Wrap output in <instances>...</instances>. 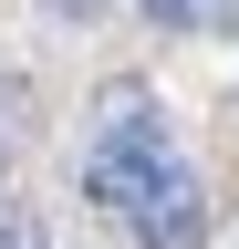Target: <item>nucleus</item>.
Returning <instances> with one entry per match:
<instances>
[{
  "mask_svg": "<svg viewBox=\"0 0 239 249\" xmlns=\"http://www.w3.org/2000/svg\"><path fill=\"white\" fill-rule=\"evenodd\" d=\"M125 229H135L146 249H198V177L177 166V156H166V177L135 197V218H125Z\"/></svg>",
  "mask_w": 239,
  "mask_h": 249,
  "instance_id": "nucleus-2",
  "label": "nucleus"
},
{
  "mask_svg": "<svg viewBox=\"0 0 239 249\" xmlns=\"http://www.w3.org/2000/svg\"><path fill=\"white\" fill-rule=\"evenodd\" d=\"M0 249H42V239H32V229H21V218H0Z\"/></svg>",
  "mask_w": 239,
  "mask_h": 249,
  "instance_id": "nucleus-5",
  "label": "nucleus"
},
{
  "mask_svg": "<svg viewBox=\"0 0 239 249\" xmlns=\"http://www.w3.org/2000/svg\"><path fill=\"white\" fill-rule=\"evenodd\" d=\"M135 11H146V21H156V31H177V21H198V11H208V0H135Z\"/></svg>",
  "mask_w": 239,
  "mask_h": 249,
  "instance_id": "nucleus-4",
  "label": "nucleus"
},
{
  "mask_svg": "<svg viewBox=\"0 0 239 249\" xmlns=\"http://www.w3.org/2000/svg\"><path fill=\"white\" fill-rule=\"evenodd\" d=\"M52 11H63V21H94V0H52Z\"/></svg>",
  "mask_w": 239,
  "mask_h": 249,
  "instance_id": "nucleus-6",
  "label": "nucleus"
},
{
  "mask_svg": "<svg viewBox=\"0 0 239 249\" xmlns=\"http://www.w3.org/2000/svg\"><path fill=\"white\" fill-rule=\"evenodd\" d=\"M94 135H114V145H166L156 93H146V83H104V93H94Z\"/></svg>",
  "mask_w": 239,
  "mask_h": 249,
  "instance_id": "nucleus-3",
  "label": "nucleus"
},
{
  "mask_svg": "<svg viewBox=\"0 0 239 249\" xmlns=\"http://www.w3.org/2000/svg\"><path fill=\"white\" fill-rule=\"evenodd\" d=\"M166 177V145H114V135H83V197L104 218H135V197Z\"/></svg>",
  "mask_w": 239,
  "mask_h": 249,
  "instance_id": "nucleus-1",
  "label": "nucleus"
}]
</instances>
